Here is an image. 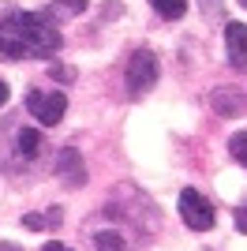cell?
<instances>
[{"label": "cell", "mask_w": 247, "mask_h": 251, "mask_svg": "<svg viewBox=\"0 0 247 251\" xmlns=\"http://www.w3.org/2000/svg\"><path fill=\"white\" fill-rule=\"evenodd\" d=\"M228 150H232V157L247 169V131H236V135H232V143H228Z\"/></svg>", "instance_id": "4fadbf2b"}, {"label": "cell", "mask_w": 247, "mask_h": 251, "mask_svg": "<svg viewBox=\"0 0 247 251\" xmlns=\"http://www.w3.org/2000/svg\"><path fill=\"white\" fill-rule=\"evenodd\" d=\"M94 244H98V251H124V236L116 229H105L94 236Z\"/></svg>", "instance_id": "30bf717a"}, {"label": "cell", "mask_w": 247, "mask_h": 251, "mask_svg": "<svg viewBox=\"0 0 247 251\" xmlns=\"http://www.w3.org/2000/svg\"><path fill=\"white\" fill-rule=\"evenodd\" d=\"M38 143H41V139H38V131H34V127H23L19 139H15V147H19L23 157H34V154H38Z\"/></svg>", "instance_id": "9c48e42d"}, {"label": "cell", "mask_w": 247, "mask_h": 251, "mask_svg": "<svg viewBox=\"0 0 247 251\" xmlns=\"http://www.w3.org/2000/svg\"><path fill=\"white\" fill-rule=\"evenodd\" d=\"M154 83H157V56L150 49L131 52V60H127V94L143 98L146 90H154Z\"/></svg>", "instance_id": "7a4b0ae2"}, {"label": "cell", "mask_w": 247, "mask_h": 251, "mask_svg": "<svg viewBox=\"0 0 247 251\" xmlns=\"http://www.w3.org/2000/svg\"><path fill=\"white\" fill-rule=\"evenodd\" d=\"M150 4H154V11L161 19H184V11H187V0H150Z\"/></svg>", "instance_id": "ba28073f"}, {"label": "cell", "mask_w": 247, "mask_h": 251, "mask_svg": "<svg viewBox=\"0 0 247 251\" xmlns=\"http://www.w3.org/2000/svg\"><path fill=\"white\" fill-rule=\"evenodd\" d=\"M180 218H184L187 229H195V232L214 229V221H217L210 199H202V191H195V188H184V191H180Z\"/></svg>", "instance_id": "3957f363"}, {"label": "cell", "mask_w": 247, "mask_h": 251, "mask_svg": "<svg viewBox=\"0 0 247 251\" xmlns=\"http://www.w3.org/2000/svg\"><path fill=\"white\" fill-rule=\"evenodd\" d=\"M23 225H26V229H45V225H52V229H56V225H60V210H45V218L26 214V218H23Z\"/></svg>", "instance_id": "8fae6325"}, {"label": "cell", "mask_w": 247, "mask_h": 251, "mask_svg": "<svg viewBox=\"0 0 247 251\" xmlns=\"http://www.w3.org/2000/svg\"><path fill=\"white\" fill-rule=\"evenodd\" d=\"M236 229H240V232H247V202L236 210Z\"/></svg>", "instance_id": "5bb4252c"}, {"label": "cell", "mask_w": 247, "mask_h": 251, "mask_svg": "<svg viewBox=\"0 0 247 251\" xmlns=\"http://www.w3.org/2000/svg\"><path fill=\"white\" fill-rule=\"evenodd\" d=\"M0 251H23V248H15V244H4V248H0Z\"/></svg>", "instance_id": "e0dca14e"}, {"label": "cell", "mask_w": 247, "mask_h": 251, "mask_svg": "<svg viewBox=\"0 0 247 251\" xmlns=\"http://www.w3.org/2000/svg\"><path fill=\"white\" fill-rule=\"evenodd\" d=\"M52 173L68 184V188H79V184H86V165H82V154L75 147H64L60 154H56V161H52Z\"/></svg>", "instance_id": "5b68a950"}, {"label": "cell", "mask_w": 247, "mask_h": 251, "mask_svg": "<svg viewBox=\"0 0 247 251\" xmlns=\"http://www.w3.org/2000/svg\"><path fill=\"white\" fill-rule=\"evenodd\" d=\"M26 109H30V116L41 120V124H60L64 113H68V98H64L60 90H34V94L26 98Z\"/></svg>", "instance_id": "277c9868"}, {"label": "cell", "mask_w": 247, "mask_h": 251, "mask_svg": "<svg viewBox=\"0 0 247 251\" xmlns=\"http://www.w3.org/2000/svg\"><path fill=\"white\" fill-rule=\"evenodd\" d=\"M210 105L217 116H247V94L236 86H217L210 94Z\"/></svg>", "instance_id": "8992f818"}, {"label": "cell", "mask_w": 247, "mask_h": 251, "mask_svg": "<svg viewBox=\"0 0 247 251\" xmlns=\"http://www.w3.org/2000/svg\"><path fill=\"white\" fill-rule=\"evenodd\" d=\"M41 251H72V248H64V244H45Z\"/></svg>", "instance_id": "2e32d148"}, {"label": "cell", "mask_w": 247, "mask_h": 251, "mask_svg": "<svg viewBox=\"0 0 247 251\" xmlns=\"http://www.w3.org/2000/svg\"><path fill=\"white\" fill-rule=\"evenodd\" d=\"M86 8V0H56V19H75V15H79V11Z\"/></svg>", "instance_id": "7c38bea8"}, {"label": "cell", "mask_w": 247, "mask_h": 251, "mask_svg": "<svg viewBox=\"0 0 247 251\" xmlns=\"http://www.w3.org/2000/svg\"><path fill=\"white\" fill-rule=\"evenodd\" d=\"M240 4H244V8H247V0H240Z\"/></svg>", "instance_id": "ac0fdd59"}, {"label": "cell", "mask_w": 247, "mask_h": 251, "mask_svg": "<svg viewBox=\"0 0 247 251\" xmlns=\"http://www.w3.org/2000/svg\"><path fill=\"white\" fill-rule=\"evenodd\" d=\"M60 49L52 11H4L0 15V56L8 60H49Z\"/></svg>", "instance_id": "6da1fadb"}, {"label": "cell", "mask_w": 247, "mask_h": 251, "mask_svg": "<svg viewBox=\"0 0 247 251\" xmlns=\"http://www.w3.org/2000/svg\"><path fill=\"white\" fill-rule=\"evenodd\" d=\"M4 105H8V83L0 79V109H4Z\"/></svg>", "instance_id": "9a60e30c"}, {"label": "cell", "mask_w": 247, "mask_h": 251, "mask_svg": "<svg viewBox=\"0 0 247 251\" xmlns=\"http://www.w3.org/2000/svg\"><path fill=\"white\" fill-rule=\"evenodd\" d=\"M225 56L236 72L247 68V26L244 23H228L225 26Z\"/></svg>", "instance_id": "52a82bcc"}]
</instances>
